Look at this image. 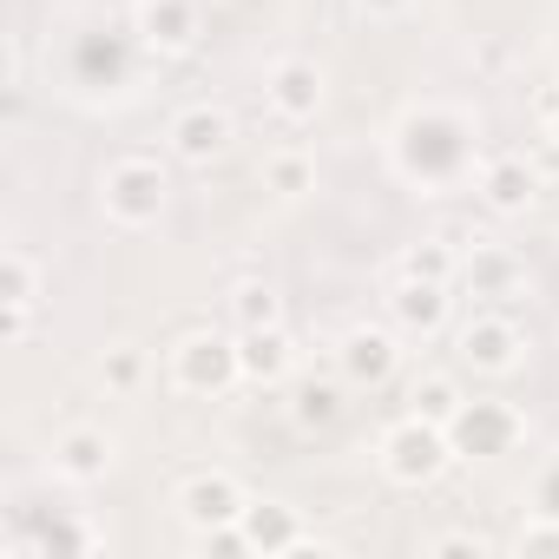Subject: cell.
Listing matches in <instances>:
<instances>
[{
  "mask_svg": "<svg viewBox=\"0 0 559 559\" xmlns=\"http://www.w3.org/2000/svg\"><path fill=\"white\" fill-rule=\"evenodd\" d=\"M99 211L119 230L158 224L165 217V171H158V158H139V152L132 158H112L106 178H99Z\"/></svg>",
  "mask_w": 559,
  "mask_h": 559,
  "instance_id": "cell-1",
  "label": "cell"
},
{
  "mask_svg": "<svg viewBox=\"0 0 559 559\" xmlns=\"http://www.w3.org/2000/svg\"><path fill=\"white\" fill-rule=\"evenodd\" d=\"M448 461H454L448 428H435V421H421V415H402V421L382 435V474H389L395 487H435V480L448 474Z\"/></svg>",
  "mask_w": 559,
  "mask_h": 559,
  "instance_id": "cell-2",
  "label": "cell"
},
{
  "mask_svg": "<svg viewBox=\"0 0 559 559\" xmlns=\"http://www.w3.org/2000/svg\"><path fill=\"white\" fill-rule=\"evenodd\" d=\"M237 376H243V362H237V343H230V336L191 330V336L171 349V389H178V395H224Z\"/></svg>",
  "mask_w": 559,
  "mask_h": 559,
  "instance_id": "cell-3",
  "label": "cell"
},
{
  "mask_svg": "<svg viewBox=\"0 0 559 559\" xmlns=\"http://www.w3.org/2000/svg\"><path fill=\"white\" fill-rule=\"evenodd\" d=\"M454 349H461V362H467L474 376H513L520 356H526V330H520L513 317H500V310H474V317L461 323Z\"/></svg>",
  "mask_w": 559,
  "mask_h": 559,
  "instance_id": "cell-4",
  "label": "cell"
},
{
  "mask_svg": "<svg viewBox=\"0 0 559 559\" xmlns=\"http://www.w3.org/2000/svg\"><path fill=\"white\" fill-rule=\"evenodd\" d=\"M171 507H178V520L191 526V533H224V526H237L243 520V487L230 480V474H217V467H198V474H185L178 480V493H171Z\"/></svg>",
  "mask_w": 559,
  "mask_h": 559,
  "instance_id": "cell-5",
  "label": "cell"
},
{
  "mask_svg": "<svg viewBox=\"0 0 559 559\" xmlns=\"http://www.w3.org/2000/svg\"><path fill=\"white\" fill-rule=\"evenodd\" d=\"M448 441H454V454L493 461V454H513L526 441V421L513 402H461V415L448 421Z\"/></svg>",
  "mask_w": 559,
  "mask_h": 559,
  "instance_id": "cell-6",
  "label": "cell"
},
{
  "mask_svg": "<svg viewBox=\"0 0 559 559\" xmlns=\"http://www.w3.org/2000/svg\"><path fill=\"white\" fill-rule=\"evenodd\" d=\"M474 191H480V204H487L493 217H520V211L546 191V178L533 171V158H526V152H493V158H480Z\"/></svg>",
  "mask_w": 559,
  "mask_h": 559,
  "instance_id": "cell-7",
  "label": "cell"
},
{
  "mask_svg": "<svg viewBox=\"0 0 559 559\" xmlns=\"http://www.w3.org/2000/svg\"><path fill=\"white\" fill-rule=\"evenodd\" d=\"M263 99H270V112L284 119V126H310V119L323 112V67H317V60H297V53L276 60Z\"/></svg>",
  "mask_w": 559,
  "mask_h": 559,
  "instance_id": "cell-8",
  "label": "cell"
},
{
  "mask_svg": "<svg viewBox=\"0 0 559 559\" xmlns=\"http://www.w3.org/2000/svg\"><path fill=\"white\" fill-rule=\"evenodd\" d=\"M0 304H8V336L14 343H27L34 336V310H40V297H47V276H40V257L27 250V243H8V257H0Z\"/></svg>",
  "mask_w": 559,
  "mask_h": 559,
  "instance_id": "cell-9",
  "label": "cell"
},
{
  "mask_svg": "<svg viewBox=\"0 0 559 559\" xmlns=\"http://www.w3.org/2000/svg\"><path fill=\"white\" fill-rule=\"evenodd\" d=\"M165 139H171V152H178L185 165H217V158L237 145V126H230L224 106H185Z\"/></svg>",
  "mask_w": 559,
  "mask_h": 559,
  "instance_id": "cell-10",
  "label": "cell"
},
{
  "mask_svg": "<svg viewBox=\"0 0 559 559\" xmlns=\"http://www.w3.org/2000/svg\"><path fill=\"white\" fill-rule=\"evenodd\" d=\"M461 290L480 297V304H507V297L526 290V263H520L507 243H474V250L461 257Z\"/></svg>",
  "mask_w": 559,
  "mask_h": 559,
  "instance_id": "cell-11",
  "label": "cell"
},
{
  "mask_svg": "<svg viewBox=\"0 0 559 559\" xmlns=\"http://www.w3.org/2000/svg\"><path fill=\"white\" fill-rule=\"evenodd\" d=\"M198 8L191 0H139V40L158 53V60H185L198 47Z\"/></svg>",
  "mask_w": 559,
  "mask_h": 559,
  "instance_id": "cell-12",
  "label": "cell"
},
{
  "mask_svg": "<svg viewBox=\"0 0 559 559\" xmlns=\"http://www.w3.org/2000/svg\"><path fill=\"white\" fill-rule=\"evenodd\" d=\"M237 539H243V552L276 559V552H297L304 520H297V507H284V500H250L243 520H237Z\"/></svg>",
  "mask_w": 559,
  "mask_h": 559,
  "instance_id": "cell-13",
  "label": "cell"
},
{
  "mask_svg": "<svg viewBox=\"0 0 559 559\" xmlns=\"http://www.w3.org/2000/svg\"><path fill=\"white\" fill-rule=\"evenodd\" d=\"M336 362H343V376H349L356 389H376V382H389V376L402 369V343H395L389 330H349L343 349H336Z\"/></svg>",
  "mask_w": 559,
  "mask_h": 559,
  "instance_id": "cell-14",
  "label": "cell"
},
{
  "mask_svg": "<svg viewBox=\"0 0 559 559\" xmlns=\"http://www.w3.org/2000/svg\"><path fill=\"white\" fill-rule=\"evenodd\" d=\"M53 474L73 480V487H93L112 474V435L106 428H67L53 441Z\"/></svg>",
  "mask_w": 559,
  "mask_h": 559,
  "instance_id": "cell-15",
  "label": "cell"
},
{
  "mask_svg": "<svg viewBox=\"0 0 559 559\" xmlns=\"http://www.w3.org/2000/svg\"><path fill=\"white\" fill-rule=\"evenodd\" d=\"M237 362H243V382H284L297 369V343L284 323L270 330H237Z\"/></svg>",
  "mask_w": 559,
  "mask_h": 559,
  "instance_id": "cell-16",
  "label": "cell"
},
{
  "mask_svg": "<svg viewBox=\"0 0 559 559\" xmlns=\"http://www.w3.org/2000/svg\"><path fill=\"white\" fill-rule=\"evenodd\" d=\"M389 310H395V323L408 336H435L448 323V284H428V276H395Z\"/></svg>",
  "mask_w": 559,
  "mask_h": 559,
  "instance_id": "cell-17",
  "label": "cell"
},
{
  "mask_svg": "<svg viewBox=\"0 0 559 559\" xmlns=\"http://www.w3.org/2000/svg\"><path fill=\"white\" fill-rule=\"evenodd\" d=\"M461 257H467V230H435V237H421L415 250H402L395 276H428V284H454V276H461Z\"/></svg>",
  "mask_w": 559,
  "mask_h": 559,
  "instance_id": "cell-18",
  "label": "cell"
},
{
  "mask_svg": "<svg viewBox=\"0 0 559 559\" xmlns=\"http://www.w3.org/2000/svg\"><path fill=\"white\" fill-rule=\"evenodd\" d=\"M461 382L454 376H441V369H428V376H415L408 382V415H421V421H435V428H448L454 415H461Z\"/></svg>",
  "mask_w": 559,
  "mask_h": 559,
  "instance_id": "cell-19",
  "label": "cell"
},
{
  "mask_svg": "<svg viewBox=\"0 0 559 559\" xmlns=\"http://www.w3.org/2000/svg\"><path fill=\"white\" fill-rule=\"evenodd\" d=\"M263 191H276V198L317 191V158H310L304 145H276V152L263 158Z\"/></svg>",
  "mask_w": 559,
  "mask_h": 559,
  "instance_id": "cell-20",
  "label": "cell"
},
{
  "mask_svg": "<svg viewBox=\"0 0 559 559\" xmlns=\"http://www.w3.org/2000/svg\"><path fill=\"white\" fill-rule=\"evenodd\" d=\"M290 421H297L304 435L336 428V421H343V389H336V382H304L297 402H290Z\"/></svg>",
  "mask_w": 559,
  "mask_h": 559,
  "instance_id": "cell-21",
  "label": "cell"
},
{
  "mask_svg": "<svg viewBox=\"0 0 559 559\" xmlns=\"http://www.w3.org/2000/svg\"><path fill=\"white\" fill-rule=\"evenodd\" d=\"M230 323H237V330H270V323H284V297H276L270 284H237V290H230Z\"/></svg>",
  "mask_w": 559,
  "mask_h": 559,
  "instance_id": "cell-22",
  "label": "cell"
},
{
  "mask_svg": "<svg viewBox=\"0 0 559 559\" xmlns=\"http://www.w3.org/2000/svg\"><path fill=\"white\" fill-rule=\"evenodd\" d=\"M145 382V349L139 343H112L106 356H99V389L106 395H132Z\"/></svg>",
  "mask_w": 559,
  "mask_h": 559,
  "instance_id": "cell-23",
  "label": "cell"
},
{
  "mask_svg": "<svg viewBox=\"0 0 559 559\" xmlns=\"http://www.w3.org/2000/svg\"><path fill=\"white\" fill-rule=\"evenodd\" d=\"M526 158H533V171L546 178V191H559V132H539Z\"/></svg>",
  "mask_w": 559,
  "mask_h": 559,
  "instance_id": "cell-24",
  "label": "cell"
},
{
  "mask_svg": "<svg viewBox=\"0 0 559 559\" xmlns=\"http://www.w3.org/2000/svg\"><path fill=\"white\" fill-rule=\"evenodd\" d=\"M428 552H493V539H487V533H467V526H461V533H441V539H435Z\"/></svg>",
  "mask_w": 559,
  "mask_h": 559,
  "instance_id": "cell-25",
  "label": "cell"
},
{
  "mask_svg": "<svg viewBox=\"0 0 559 559\" xmlns=\"http://www.w3.org/2000/svg\"><path fill=\"white\" fill-rule=\"evenodd\" d=\"M520 546H526V552H559V526H552V520H533V526L520 533Z\"/></svg>",
  "mask_w": 559,
  "mask_h": 559,
  "instance_id": "cell-26",
  "label": "cell"
},
{
  "mask_svg": "<svg viewBox=\"0 0 559 559\" xmlns=\"http://www.w3.org/2000/svg\"><path fill=\"white\" fill-rule=\"evenodd\" d=\"M356 8H362V14H369V21H395V14H402V8H408V0H356Z\"/></svg>",
  "mask_w": 559,
  "mask_h": 559,
  "instance_id": "cell-27",
  "label": "cell"
},
{
  "mask_svg": "<svg viewBox=\"0 0 559 559\" xmlns=\"http://www.w3.org/2000/svg\"><path fill=\"white\" fill-rule=\"evenodd\" d=\"M546 132H559V119H552V126H546Z\"/></svg>",
  "mask_w": 559,
  "mask_h": 559,
  "instance_id": "cell-28",
  "label": "cell"
}]
</instances>
